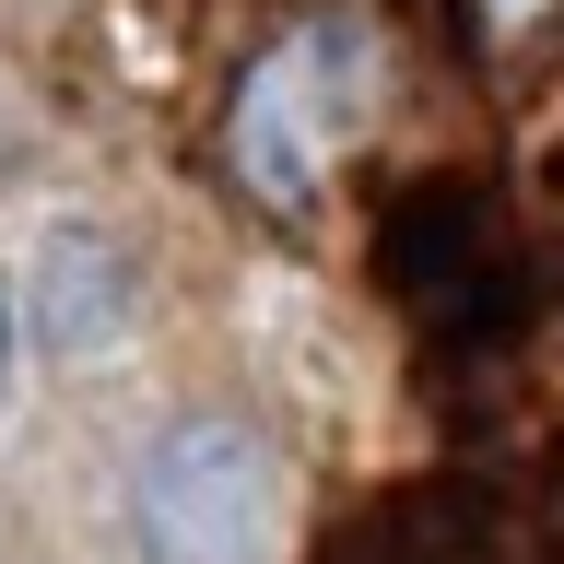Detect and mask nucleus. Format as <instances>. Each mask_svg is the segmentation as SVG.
<instances>
[{"label":"nucleus","instance_id":"nucleus-1","mask_svg":"<svg viewBox=\"0 0 564 564\" xmlns=\"http://www.w3.org/2000/svg\"><path fill=\"white\" fill-rule=\"evenodd\" d=\"M282 541V458L236 412H188L141 458V553L153 564H271Z\"/></svg>","mask_w":564,"mask_h":564},{"label":"nucleus","instance_id":"nucleus-2","mask_svg":"<svg viewBox=\"0 0 564 564\" xmlns=\"http://www.w3.org/2000/svg\"><path fill=\"white\" fill-rule=\"evenodd\" d=\"M352 106H365V47H352V24H294L282 47H259L236 83V176L259 188L271 212H306L317 188H329V153H341Z\"/></svg>","mask_w":564,"mask_h":564},{"label":"nucleus","instance_id":"nucleus-3","mask_svg":"<svg viewBox=\"0 0 564 564\" xmlns=\"http://www.w3.org/2000/svg\"><path fill=\"white\" fill-rule=\"evenodd\" d=\"M118 329H130V259H118V236L59 224V236L35 247V341L59 352V365H83Z\"/></svg>","mask_w":564,"mask_h":564},{"label":"nucleus","instance_id":"nucleus-4","mask_svg":"<svg viewBox=\"0 0 564 564\" xmlns=\"http://www.w3.org/2000/svg\"><path fill=\"white\" fill-rule=\"evenodd\" d=\"M0 400H12V294H0Z\"/></svg>","mask_w":564,"mask_h":564}]
</instances>
